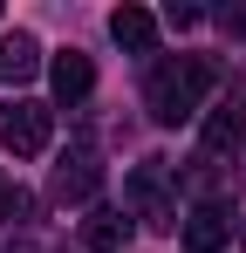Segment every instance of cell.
<instances>
[{"label": "cell", "instance_id": "cell-12", "mask_svg": "<svg viewBox=\"0 0 246 253\" xmlns=\"http://www.w3.org/2000/svg\"><path fill=\"white\" fill-rule=\"evenodd\" d=\"M0 212H7V219H14V212H28V199H21V192H7V185H0Z\"/></svg>", "mask_w": 246, "mask_h": 253}, {"label": "cell", "instance_id": "cell-8", "mask_svg": "<svg viewBox=\"0 0 246 253\" xmlns=\"http://www.w3.org/2000/svg\"><path fill=\"white\" fill-rule=\"evenodd\" d=\"M240 130H246V103H240V96H226V103L205 117V151H226V144H240Z\"/></svg>", "mask_w": 246, "mask_h": 253}, {"label": "cell", "instance_id": "cell-10", "mask_svg": "<svg viewBox=\"0 0 246 253\" xmlns=\"http://www.w3.org/2000/svg\"><path fill=\"white\" fill-rule=\"evenodd\" d=\"M89 192H96V165L89 158H69L55 171V199H89Z\"/></svg>", "mask_w": 246, "mask_h": 253}, {"label": "cell", "instance_id": "cell-9", "mask_svg": "<svg viewBox=\"0 0 246 253\" xmlns=\"http://www.w3.org/2000/svg\"><path fill=\"white\" fill-rule=\"evenodd\" d=\"M89 247L96 253H123L130 247V219H123V212H96V219H89Z\"/></svg>", "mask_w": 246, "mask_h": 253}, {"label": "cell", "instance_id": "cell-3", "mask_svg": "<svg viewBox=\"0 0 246 253\" xmlns=\"http://www.w3.org/2000/svg\"><path fill=\"white\" fill-rule=\"evenodd\" d=\"M48 83H55V96H62V103H69V110H76L82 96H89V89H96V62H89V55H82V48H62V55H55V62H48Z\"/></svg>", "mask_w": 246, "mask_h": 253}, {"label": "cell", "instance_id": "cell-2", "mask_svg": "<svg viewBox=\"0 0 246 253\" xmlns=\"http://www.w3.org/2000/svg\"><path fill=\"white\" fill-rule=\"evenodd\" d=\"M48 144H55V117H48V103L14 96V103L0 110V151H14V158H41Z\"/></svg>", "mask_w": 246, "mask_h": 253}, {"label": "cell", "instance_id": "cell-11", "mask_svg": "<svg viewBox=\"0 0 246 253\" xmlns=\"http://www.w3.org/2000/svg\"><path fill=\"white\" fill-rule=\"evenodd\" d=\"M164 21H171V28H199L205 7H178V0H171V7H164Z\"/></svg>", "mask_w": 246, "mask_h": 253}, {"label": "cell", "instance_id": "cell-1", "mask_svg": "<svg viewBox=\"0 0 246 253\" xmlns=\"http://www.w3.org/2000/svg\"><path fill=\"white\" fill-rule=\"evenodd\" d=\"M205 89H212V62L178 55V62H158V69H151L144 103H151V117H158V124H185V117H199Z\"/></svg>", "mask_w": 246, "mask_h": 253}, {"label": "cell", "instance_id": "cell-13", "mask_svg": "<svg viewBox=\"0 0 246 253\" xmlns=\"http://www.w3.org/2000/svg\"><path fill=\"white\" fill-rule=\"evenodd\" d=\"M226 28H233V35H246V7H226Z\"/></svg>", "mask_w": 246, "mask_h": 253}, {"label": "cell", "instance_id": "cell-7", "mask_svg": "<svg viewBox=\"0 0 246 253\" xmlns=\"http://www.w3.org/2000/svg\"><path fill=\"white\" fill-rule=\"evenodd\" d=\"M41 76V42L35 35H7L0 42V83H35Z\"/></svg>", "mask_w": 246, "mask_h": 253}, {"label": "cell", "instance_id": "cell-4", "mask_svg": "<svg viewBox=\"0 0 246 253\" xmlns=\"http://www.w3.org/2000/svg\"><path fill=\"white\" fill-rule=\"evenodd\" d=\"M158 185H164V171H158V158H151V165L130 178V206L144 212V226H158V233H164V226H178V206H164Z\"/></svg>", "mask_w": 246, "mask_h": 253}, {"label": "cell", "instance_id": "cell-6", "mask_svg": "<svg viewBox=\"0 0 246 253\" xmlns=\"http://www.w3.org/2000/svg\"><path fill=\"white\" fill-rule=\"evenodd\" d=\"M226 240H233V212H226V206L185 212V247H192V253H219Z\"/></svg>", "mask_w": 246, "mask_h": 253}, {"label": "cell", "instance_id": "cell-5", "mask_svg": "<svg viewBox=\"0 0 246 253\" xmlns=\"http://www.w3.org/2000/svg\"><path fill=\"white\" fill-rule=\"evenodd\" d=\"M110 35H117V48H130V55H151V48H158V14L123 0L117 14H110Z\"/></svg>", "mask_w": 246, "mask_h": 253}]
</instances>
